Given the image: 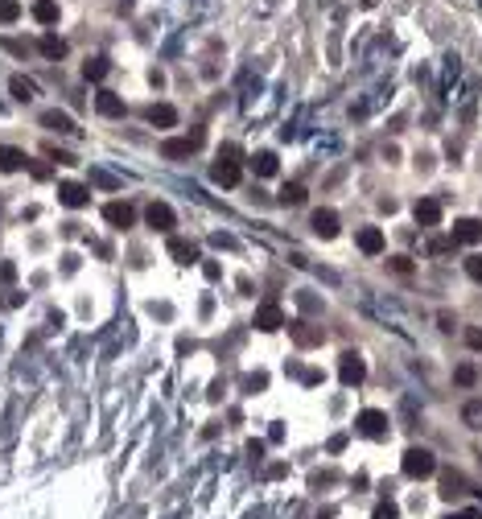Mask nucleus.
<instances>
[{
  "label": "nucleus",
  "mask_w": 482,
  "mask_h": 519,
  "mask_svg": "<svg viewBox=\"0 0 482 519\" xmlns=\"http://www.w3.org/2000/svg\"><path fill=\"white\" fill-rule=\"evenodd\" d=\"M400 470H404V478H429V474H437V458L429 454V450H408L404 454V462H400Z\"/></svg>",
  "instance_id": "1"
},
{
  "label": "nucleus",
  "mask_w": 482,
  "mask_h": 519,
  "mask_svg": "<svg viewBox=\"0 0 482 519\" xmlns=\"http://www.w3.org/2000/svg\"><path fill=\"white\" fill-rule=\"evenodd\" d=\"M144 223H149L153 231H165V235H169V231L177 227V214H173L169 202H149V206H144Z\"/></svg>",
  "instance_id": "2"
},
{
  "label": "nucleus",
  "mask_w": 482,
  "mask_h": 519,
  "mask_svg": "<svg viewBox=\"0 0 482 519\" xmlns=\"http://www.w3.org/2000/svg\"><path fill=\"white\" fill-rule=\"evenodd\" d=\"M338 375H342V384H347V388L363 384V379H367V363H363V355H359V351H347V355H342V363H338Z\"/></svg>",
  "instance_id": "3"
},
{
  "label": "nucleus",
  "mask_w": 482,
  "mask_h": 519,
  "mask_svg": "<svg viewBox=\"0 0 482 519\" xmlns=\"http://www.w3.org/2000/svg\"><path fill=\"white\" fill-rule=\"evenodd\" d=\"M281 326H289V322H285V309H281L276 301H264V305L256 309V330L272 334V330H281Z\"/></svg>",
  "instance_id": "4"
},
{
  "label": "nucleus",
  "mask_w": 482,
  "mask_h": 519,
  "mask_svg": "<svg viewBox=\"0 0 482 519\" xmlns=\"http://www.w3.org/2000/svg\"><path fill=\"white\" fill-rule=\"evenodd\" d=\"M58 202L70 206V210H78V206L91 202V194H87V186H78V181H62V186H58Z\"/></svg>",
  "instance_id": "5"
},
{
  "label": "nucleus",
  "mask_w": 482,
  "mask_h": 519,
  "mask_svg": "<svg viewBox=\"0 0 482 519\" xmlns=\"http://www.w3.org/2000/svg\"><path fill=\"white\" fill-rule=\"evenodd\" d=\"M359 429H363L367 437H384V433H388V412H380V408H363V412H359Z\"/></svg>",
  "instance_id": "6"
},
{
  "label": "nucleus",
  "mask_w": 482,
  "mask_h": 519,
  "mask_svg": "<svg viewBox=\"0 0 482 519\" xmlns=\"http://www.w3.org/2000/svg\"><path fill=\"white\" fill-rule=\"evenodd\" d=\"M41 128H50V132H62V136H74L78 128H74V120L66 115V111H58V107H50L45 115H41Z\"/></svg>",
  "instance_id": "7"
},
{
  "label": "nucleus",
  "mask_w": 482,
  "mask_h": 519,
  "mask_svg": "<svg viewBox=\"0 0 482 519\" xmlns=\"http://www.w3.org/2000/svg\"><path fill=\"white\" fill-rule=\"evenodd\" d=\"M413 214H417L421 227H437V223H441V202H437V198H421V202L413 206Z\"/></svg>",
  "instance_id": "8"
},
{
  "label": "nucleus",
  "mask_w": 482,
  "mask_h": 519,
  "mask_svg": "<svg viewBox=\"0 0 482 519\" xmlns=\"http://www.w3.org/2000/svg\"><path fill=\"white\" fill-rule=\"evenodd\" d=\"M103 219H107L111 227H120V231H124V227H132L136 210H132L128 202H107V206H103Z\"/></svg>",
  "instance_id": "9"
},
{
  "label": "nucleus",
  "mask_w": 482,
  "mask_h": 519,
  "mask_svg": "<svg viewBox=\"0 0 482 519\" xmlns=\"http://www.w3.org/2000/svg\"><path fill=\"white\" fill-rule=\"evenodd\" d=\"M95 107H99V115H107V120H120V115H124V99H120L116 91H99V95H95Z\"/></svg>",
  "instance_id": "10"
},
{
  "label": "nucleus",
  "mask_w": 482,
  "mask_h": 519,
  "mask_svg": "<svg viewBox=\"0 0 482 519\" xmlns=\"http://www.w3.org/2000/svg\"><path fill=\"white\" fill-rule=\"evenodd\" d=\"M314 235H322V239H334L338 235V214L334 210H314Z\"/></svg>",
  "instance_id": "11"
},
{
  "label": "nucleus",
  "mask_w": 482,
  "mask_h": 519,
  "mask_svg": "<svg viewBox=\"0 0 482 519\" xmlns=\"http://www.w3.org/2000/svg\"><path fill=\"white\" fill-rule=\"evenodd\" d=\"M359 252H367V256H380L384 252V231L380 227H359Z\"/></svg>",
  "instance_id": "12"
},
{
  "label": "nucleus",
  "mask_w": 482,
  "mask_h": 519,
  "mask_svg": "<svg viewBox=\"0 0 482 519\" xmlns=\"http://www.w3.org/2000/svg\"><path fill=\"white\" fill-rule=\"evenodd\" d=\"M454 243H479L482 239V223L479 219H462V223H454V235H450Z\"/></svg>",
  "instance_id": "13"
},
{
  "label": "nucleus",
  "mask_w": 482,
  "mask_h": 519,
  "mask_svg": "<svg viewBox=\"0 0 482 519\" xmlns=\"http://www.w3.org/2000/svg\"><path fill=\"white\" fill-rule=\"evenodd\" d=\"M144 115H149V124H153V128H173V124H177V111H173L169 103H153Z\"/></svg>",
  "instance_id": "14"
},
{
  "label": "nucleus",
  "mask_w": 482,
  "mask_h": 519,
  "mask_svg": "<svg viewBox=\"0 0 482 519\" xmlns=\"http://www.w3.org/2000/svg\"><path fill=\"white\" fill-rule=\"evenodd\" d=\"M210 177H215L219 186H239V177H243V173H239V165H235V161H219V165L210 169Z\"/></svg>",
  "instance_id": "15"
},
{
  "label": "nucleus",
  "mask_w": 482,
  "mask_h": 519,
  "mask_svg": "<svg viewBox=\"0 0 482 519\" xmlns=\"http://www.w3.org/2000/svg\"><path fill=\"white\" fill-rule=\"evenodd\" d=\"M169 256H173L177 264H194V260H198V247H194L190 239H177V235H173V239H169Z\"/></svg>",
  "instance_id": "16"
},
{
  "label": "nucleus",
  "mask_w": 482,
  "mask_h": 519,
  "mask_svg": "<svg viewBox=\"0 0 482 519\" xmlns=\"http://www.w3.org/2000/svg\"><path fill=\"white\" fill-rule=\"evenodd\" d=\"M21 165H25V153L12 144H0V173H17Z\"/></svg>",
  "instance_id": "17"
},
{
  "label": "nucleus",
  "mask_w": 482,
  "mask_h": 519,
  "mask_svg": "<svg viewBox=\"0 0 482 519\" xmlns=\"http://www.w3.org/2000/svg\"><path fill=\"white\" fill-rule=\"evenodd\" d=\"M33 21L37 25H54L58 21V0H33Z\"/></svg>",
  "instance_id": "18"
},
{
  "label": "nucleus",
  "mask_w": 482,
  "mask_h": 519,
  "mask_svg": "<svg viewBox=\"0 0 482 519\" xmlns=\"http://www.w3.org/2000/svg\"><path fill=\"white\" fill-rule=\"evenodd\" d=\"M8 91H12V99H21V103H29V99L37 95V87H33L29 78H21V74H12V82H8Z\"/></svg>",
  "instance_id": "19"
},
{
  "label": "nucleus",
  "mask_w": 482,
  "mask_h": 519,
  "mask_svg": "<svg viewBox=\"0 0 482 519\" xmlns=\"http://www.w3.org/2000/svg\"><path fill=\"white\" fill-rule=\"evenodd\" d=\"M190 153H194V140H165V144H161V157H169V161L190 157Z\"/></svg>",
  "instance_id": "20"
},
{
  "label": "nucleus",
  "mask_w": 482,
  "mask_h": 519,
  "mask_svg": "<svg viewBox=\"0 0 482 519\" xmlns=\"http://www.w3.org/2000/svg\"><path fill=\"white\" fill-rule=\"evenodd\" d=\"M289 330H293V338H297L301 346H318V342H322V330H309L305 322H293Z\"/></svg>",
  "instance_id": "21"
},
{
  "label": "nucleus",
  "mask_w": 482,
  "mask_h": 519,
  "mask_svg": "<svg viewBox=\"0 0 482 519\" xmlns=\"http://www.w3.org/2000/svg\"><path fill=\"white\" fill-rule=\"evenodd\" d=\"M41 54H45V58H66V41L54 37V33H45V37H41Z\"/></svg>",
  "instance_id": "22"
},
{
  "label": "nucleus",
  "mask_w": 482,
  "mask_h": 519,
  "mask_svg": "<svg viewBox=\"0 0 482 519\" xmlns=\"http://www.w3.org/2000/svg\"><path fill=\"white\" fill-rule=\"evenodd\" d=\"M252 165H256V173H260V177H272V173H276V153H256V157H252Z\"/></svg>",
  "instance_id": "23"
},
{
  "label": "nucleus",
  "mask_w": 482,
  "mask_h": 519,
  "mask_svg": "<svg viewBox=\"0 0 482 519\" xmlns=\"http://www.w3.org/2000/svg\"><path fill=\"white\" fill-rule=\"evenodd\" d=\"M281 202H285V206H301V202H305V186H301V181H289V186L281 190Z\"/></svg>",
  "instance_id": "24"
},
{
  "label": "nucleus",
  "mask_w": 482,
  "mask_h": 519,
  "mask_svg": "<svg viewBox=\"0 0 482 519\" xmlns=\"http://www.w3.org/2000/svg\"><path fill=\"white\" fill-rule=\"evenodd\" d=\"M462 421H466L470 429H482V400H470V404L462 408Z\"/></svg>",
  "instance_id": "25"
},
{
  "label": "nucleus",
  "mask_w": 482,
  "mask_h": 519,
  "mask_svg": "<svg viewBox=\"0 0 482 519\" xmlns=\"http://www.w3.org/2000/svg\"><path fill=\"white\" fill-rule=\"evenodd\" d=\"M83 74H87V78H91V82H99V78H103V74H107V58H91V62H87V66H83Z\"/></svg>",
  "instance_id": "26"
},
{
  "label": "nucleus",
  "mask_w": 482,
  "mask_h": 519,
  "mask_svg": "<svg viewBox=\"0 0 482 519\" xmlns=\"http://www.w3.org/2000/svg\"><path fill=\"white\" fill-rule=\"evenodd\" d=\"M21 16V4L17 0H0V25H12Z\"/></svg>",
  "instance_id": "27"
},
{
  "label": "nucleus",
  "mask_w": 482,
  "mask_h": 519,
  "mask_svg": "<svg viewBox=\"0 0 482 519\" xmlns=\"http://www.w3.org/2000/svg\"><path fill=\"white\" fill-rule=\"evenodd\" d=\"M454 379H458V384H466V388H470V384H474V379H479V371H474V367H470V363H462V367H458V371H454Z\"/></svg>",
  "instance_id": "28"
},
{
  "label": "nucleus",
  "mask_w": 482,
  "mask_h": 519,
  "mask_svg": "<svg viewBox=\"0 0 482 519\" xmlns=\"http://www.w3.org/2000/svg\"><path fill=\"white\" fill-rule=\"evenodd\" d=\"M458 487H462V478H458V474H446V478H441V495H446V499H454V495H458Z\"/></svg>",
  "instance_id": "29"
},
{
  "label": "nucleus",
  "mask_w": 482,
  "mask_h": 519,
  "mask_svg": "<svg viewBox=\"0 0 482 519\" xmlns=\"http://www.w3.org/2000/svg\"><path fill=\"white\" fill-rule=\"evenodd\" d=\"M375 519H400V507H396V503H380V507H375Z\"/></svg>",
  "instance_id": "30"
},
{
  "label": "nucleus",
  "mask_w": 482,
  "mask_h": 519,
  "mask_svg": "<svg viewBox=\"0 0 482 519\" xmlns=\"http://www.w3.org/2000/svg\"><path fill=\"white\" fill-rule=\"evenodd\" d=\"M466 272H470V280H482V256H470V260H466Z\"/></svg>",
  "instance_id": "31"
},
{
  "label": "nucleus",
  "mask_w": 482,
  "mask_h": 519,
  "mask_svg": "<svg viewBox=\"0 0 482 519\" xmlns=\"http://www.w3.org/2000/svg\"><path fill=\"white\" fill-rule=\"evenodd\" d=\"M450 247H454V239H433V243H429L433 256H441V252H450Z\"/></svg>",
  "instance_id": "32"
},
{
  "label": "nucleus",
  "mask_w": 482,
  "mask_h": 519,
  "mask_svg": "<svg viewBox=\"0 0 482 519\" xmlns=\"http://www.w3.org/2000/svg\"><path fill=\"white\" fill-rule=\"evenodd\" d=\"M0 280H4V285H8V280H17V264H8V260H4V264H0Z\"/></svg>",
  "instance_id": "33"
},
{
  "label": "nucleus",
  "mask_w": 482,
  "mask_h": 519,
  "mask_svg": "<svg viewBox=\"0 0 482 519\" xmlns=\"http://www.w3.org/2000/svg\"><path fill=\"white\" fill-rule=\"evenodd\" d=\"M466 342H470L474 351H482V330H466Z\"/></svg>",
  "instance_id": "34"
},
{
  "label": "nucleus",
  "mask_w": 482,
  "mask_h": 519,
  "mask_svg": "<svg viewBox=\"0 0 482 519\" xmlns=\"http://www.w3.org/2000/svg\"><path fill=\"white\" fill-rule=\"evenodd\" d=\"M446 519H482L479 507H470V511H458V516H446Z\"/></svg>",
  "instance_id": "35"
},
{
  "label": "nucleus",
  "mask_w": 482,
  "mask_h": 519,
  "mask_svg": "<svg viewBox=\"0 0 482 519\" xmlns=\"http://www.w3.org/2000/svg\"><path fill=\"white\" fill-rule=\"evenodd\" d=\"M392 268H396V272H413V264H408L404 256H396V260H392Z\"/></svg>",
  "instance_id": "36"
}]
</instances>
